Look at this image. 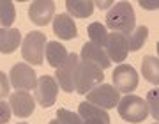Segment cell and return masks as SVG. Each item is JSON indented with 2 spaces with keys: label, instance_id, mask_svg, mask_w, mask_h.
I'll return each mask as SVG.
<instances>
[{
  "label": "cell",
  "instance_id": "1",
  "mask_svg": "<svg viewBox=\"0 0 159 124\" xmlns=\"http://www.w3.org/2000/svg\"><path fill=\"white\" fill-rule=\"evenodd\" d=\"M106 27L122 36H129L134 30L136 16L129 2H119L110 7V11L106 12Z\"/></svg>",
  "mask_w": 159,
  "mask_h": 124
},
{
  "label": "cell",
  "instance_id": "2",
  "mask_svg": "<svg viewBox=\"0 0 159 124\" xmlns=\"http://www.w3.org/2000/svg\"><path fill=\"white\" fill-rule=\"evenodd\" d=\"M104 80V73L101 68H97L96 64H92L89 60H80L76 69H74V90L78 94H87L90 92L94 87L102 83Z\"/></svg>",
  "mask_w": 159,
  "mask_h": 124
},
{
  "label": "cell",
  "instance_id": "3",
  "mask_svg": "<svg viewBox=\"0 0 159 124\" xmlns=\"http://www.w3.org/2000/svg\"><path fill=\"white\" fill-rule=\"evenodd\" d=\"M117 110H119L120 119H124L127 122L138 124L143 122L148 117V108L145 99L140 96H133V94L120 98L119 103H117Z\"/></svg>",
  "mask_w": 159,
  "mask_h": 124
},
{
  "label": "cell",
  "instance_id": "4",
  "mask_svg": "<svg viewBox=\"0 0 159 124\" xmlns=\"http://www.w3.org/2000/svg\"><path fill=\"white\" fill-rule=\"evenodd\" d=\"M44 46H46V36L39 30L29 32L25 36V39L21 43V55L23 59L32 64V66H39L43 64L44 59Z\"/></svg>",
  "mask_w": 159,
  "mask_h": 124
},
{
  "label": "cell",
  "instance_id": "5",
  "mask_svg": "<svg viewBox=\"0 0 159 124\" xmlns=\"http://www.w3.org/2000/svg\"><path fill=\"white\" fill-rule=\"evenodd\" d=\"M119 99H120V92L110 83H99L90 92H87V103H90L94 107H99L102 110L115 108Z\"/></svg>",
  "mask_w": 159,
  "mask_h": 124
},
{
  "label": "cell",
  "instance_id": "6",
  "mask_svg": "<svg viewBox=\"0 0 159 124\" xmlns=\"http://www.w3.org/2000/svg\"><path fill=\"white\" fill-rule=\"evenodd\" d=\"M9 83L16 90H32L37 85V76L32 66L29 64H14L12 69L9 71Z\"/></svg>",
  "mask_w": 159,
  "mask_h": 124
},
{
  "label": "cell",
  "instance_id": "7",
  "mask_svg": "<svg viewBox=\"0 0 159 124\" xmlns=\"http://www.w3.org/2000/svg\"><path fill=\"white\" fill-rule=\"evenodd\" d=\"M113 83L115 89L124 94H131L138 87V73L129 64H119L113 71Z\"/></svg>",
  "mask_w": 159,
  "mask_h": 124
},
{
  "label": "cell",
  "instance_id": "8",
  "mask_svg": "<svg viewBox=\"0 0 159 124\" xmlns=\"http://www.w3.org/2000/svg\"><path fill=\"white\" fill-rule=\"evenodd\" d=\"M58 94V83L55 82V78H51L48 74L37 78V85H35V101L39 103L41 107H51L57 101Z\"/></svg>",
  "mask_w": 159,
  "mask_h": 124
},
{
  "label": "cell",
  "instance_id": "9",
  "mask_svg": "<svg viewBox=\"0 0 159 124\" xmlns=\"http://www.w3.org/2000/svg\"><path fill=\"white\" fill-rule=\"evenodd\" d=\"M78 53H69L67 59L64 60V64L57 69L55 73V82L58 83V87L66 92H74V69L78 66Z\"/></svg>",
  "mask_w": 159,
  "mask_h": 124
},
{
  "label": "cell",
  "instance_id": "10",
  "mask_svg": "<svg viewBox=\"0 0 159 124\" xmlns=\"http://www.w3.org/2000/svg\"><path fill=\"white\" fill-rule=\"evenodd\" d=\"M9 107H11V112L20 119H25L32 115L35 108V99L34 96H30L27 90H16L9 96Z\"/></svg>",
  "mask_w": 159,
  "mask_h": 124
},
{
  "label": "cell",
  "instance_id": "11",
  "mask_svg": "<svg viewBox=\"0 0 159 124\" xmlns=\"http://www.w3.org/2000/svg\"><path fill=\"white\" fill-rule=\"evenodd\" d=\"M106 55L110 62H124L129 55V46H127V37L119 32L108 34V43H106Z\"/></svg>",
  "mask_w": 159,
  "mask_h": 124
},
{
  "label": "cell",
  "instance_id": "12",
  "mask_svg": "<svg viewBox=\"0 0 159 124\" xmlns=\"http://www.w3.org/2000/svg\"><path fill=\"white\" fill-rule=\"evenodd\" d=\"M53 14H55V2L51 0H37V2H32L29 7L30 21L41 27L48 25L53 20Z\"/></svg>",
  "mask_w": 159,
  "mask_h": 124
},
{
  "label": "cell",
  "instance_id": "13",
  "mask_svg": "<svg viewBox=\"0 0 159 124\" xmlns=\"http://www.w3.org/2000/svg\"><path fill=\"white\" fill-rule=\"evenodd\" d=\"M78 115L81 119V124H110V115L106 110L94 107L87 101L80 103Z\"/></svg>",
  "mask_w": 159,
  "mask_h": 124
},
{
  "label": "cell",
  "instance_id": "14",
  "mask_svg": "<svg viewBox=\"0 0 159 124\" xmlns=\"http://www.w3.org/2000/svg\"><path fill=\"white\" fill-rule=\"evenodd\" d=\"M53 32L57 37L67 41V39H74L78 36V28H76V23L67 12H62V14H57L53 18Z\"/></svg>",
  "mask_w": 159,
  "mask_h": 124
},
{
  "label": "cell",
  "instance_id": "15",
  "mask_svg": "<svg viewBox=\"0 0 159 124\" xmlns=\"http://www.w3.org/2000/svg\"><path fill=\"white\" fill-rule=\"evenodd\" d=\"M80 55H81V60H89V62H92V64H96L97 68H101V69H108L110 64H111L108 55H106V51L102 50V48H99V46L92 45V43L83 45Z\"/></svg>",
  "mask_w": 159,
  "mask_h": 124
},
{
  "label": "cell",
  "instance_id": "16",
  "mask_svg": "<svg viewBox=\"0 0 159 124\" xmlns=\"http://www.w3.org/2000/svg\"><path fill=\"white\" fill-rule=\"evenodd\" d=\"M21 45V34L18 28L0 27V53H12Z\"/></svg>",
  "mask_w": 159,
  "mask_h": 124
},
{
  "label": "cell",
  "instance_id": "17",
  "mask_svg": "<svg viewBox=\"0 0 159 124\" xmlns=\"http://www.w3.org/2000/svg\"><path fill=\"white\" fill-rule=\"evenodd\" d=\"M44 55H46V60L50 64L51 68H60L64 64V60L67 59V50H66V46L57 43V41H48L44 46Z\"/></svg>",
  "mask_w": 159,
  "mask_h": 124
},
{
  "label": "cell",
  "instance_id": "18",
  "mask_svg": "<svg viewBox=\"0 0 159 124\" xmlns=\"http://www.w3.org/2000/svg\"><path fill=\"white\" fill-rule=\"evenodd\" d=\"M69 16L74 18H89L94 11V4L90 0H67L66 2Z\"/></svg>",
  "mask_w": 159,
  "mask_h": 124
},
{
  "label": "cell",
  "instance_id": "19",
  "mask_svg": "<svg viewBox=\"0 0 159 124\" xmlns=\"http://www.w3.org/2000/svg\"><path fill=\"white\" fill-rule=\"evenodd\" d=\"M87 34L90 37L92 45L99 46V48H106V43H108V32H106V27L102 25L101 21H94L87 27Z\"/></svg>",
  "mask_w": 159,
  "mask_h": 124
},
{
  "label": "cell",
  "instance_id": "20",
  "mask_svg": "<svg viewBox=\"0 0 159 124\" xmlns=\"http://www.w3.org/2000/svg\"><path fill=\"white\" fill-rule=\"evenodd\" d=\"M142 74L143 78L150 82V83H157L159 82V62L157 57L147 55L142 62Z\"/></svg>",
  "mask_w": 159,
  "mask_h": 124
},
{
  "label": "cell",
  "instance_id": "21",
  "mask_svg": "<svg viewBox=\"0 0 159 124\" xmlns=\"http://www.w3.org/2000/svg\"><path fill=\"white\" fill-rule=\"evenodd\" d=\"M147 36H148V28L145 27V25H142V27H134V30H133L129 36H125V37H127L129 51H138L140 50V48L145 45Z\"/></svg>",
  "mask_w": 159,
  "mask_h": 124
},
{
  "label": "cell",
  "instance_id": "22",
  "mask_svg": "<svg viewBox=\"0 0 159 124\" xmlns=\"http://www.w3.org/2000/svg\"><path fill=\"white\" fill-rule=\"evenodd\" d=\"M16 18V9L11 0H2L0 2V25L2 28H9L14 23Z\"/></svg>",
  "mask_w": 159,
  "mask_h": 124
},
{
  "label": "cell",
  "instance_id": "23",
  "mask_svg": "<svg viewBox=\"0 0 159 124\" xmlns=\"http://www.w3.org/2000/svg\"><path fill=\"white\" fill-rule=\"evenodd\" d=\"M57 121L60 124H81V119H80L78 113L66 110V108H60L57 112Z\"/></svg>",
  "mask_w": 159,
  "mask_h": 124
},
{
  "label": "cell",
  "instance_id": "24",
  "mask_svg": "<svg viewBox=\"0 0 159 124\" xmlns=\"http://www.w3.org/2000/svg\"><path fill=\"white\" fill-rule=\"evenodd\" d=\"M148 101L147 103V108H148V113L152 115L154 119H157V89H152L148 92Z\"/></svg>",
  "mask_w": 159,
  "mask_h": 124
},
{
  "label": "cell",
  "instance_id": "25",
  "mask_svg": "<svg viewBox=\"0 0 159 124\" xmlns=\"http://www.w3.org/2000/svg\"><path fill=\"white\" fill-rule=\"evenodd\" d=\"M11 115H12V112H11L9 103L4 101V99H0V124H7L9 119H11Z\"/></svg>",
  "mask_w": 159,
  "mask_h": 124
},
{
  "label": "cell",
  "instance_id": "26",
  "mask_svg": "<svg viewBox=\"0 0 159 124\" xmlns=\"http://www.w3.org/2000/svg\"><path fill=\"white\" fill-rule=\"evenodd\" d=\"M9 90H11V83L7 80V74L0 71V99L9 96Z\"/></svg>",
  "mask_w": 159,
  "mask_h": 124
},
{
  "label": "cell",
  "instance_id": "27",
  "mask_svg": "<svg viewBox=\"0 0 159 124\" xmlns=\"http://www.w3.org/2000/svg\"><path fill=\"white\" fill-rule=\"evenodd\" d=\"M96 6H97V7H101V9H108V7L113 6V2H110V0H108V2H97Z\"/></svg>",
  "mask_w": 159,
  "mask_h": 124
},
{
  "label": "cell",
  "instance_id": "28",
  "mask_svg": "<svg viewBox=\"0 0 159 124\" xmlns=\"http://www.w3.org/2000/svg\"><path fill=\"white\" fill-rule=\"evenodd\" d=\"M48 124H60V122H58L57 119H53V121H50V122H48Z\"/></svg>",
  "mask_w": 159,
  "mask_h": 124
},
{
  "label": "cell",
  "instance_id": "29",
  "mask_svg": "<svg viewBox=\"0 0 159 124\" xmlns=\"http://www.w3.org/2000/svg\"><path fill=\"white\" fill-rule=\"evenodd\" d=\"M20 124H27V122H20Z\"/></svg>",
  "mask_w": 159,
  "mask_h": 124
}]
</instances>
